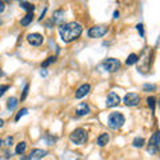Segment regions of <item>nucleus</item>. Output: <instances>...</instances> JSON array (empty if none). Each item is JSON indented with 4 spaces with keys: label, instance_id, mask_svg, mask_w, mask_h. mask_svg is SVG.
I'll return each instance as SVG.
<instances>
[{
    "label": "nucleus",
    "instance_id": "1",
    "mask_svg": "<svg viewBox=\"0 0 160 160\" xmlns=\"http://www.w3.org/2000/svg\"><path fill=\"white\" fill-rule=\"evenodd\" d=\"M82 32H83L82 24L76 23V21H71V23L63 24V25H60V28H59V35L64 43L74 42V40H76L82 35Z\"/></svg>",
    "mask_w": 160,
    "mask_h": 160
},
{
    "label": "nucleus",
    "instance_id": "2",
    "mask_svg": "<svg viewBox=\"0 0 160 160\" xmlns=\"http://www.w3.org/2000/svg\"><path fill=\"white\" fill-rule=\"evenodd\" d=\"M70 140L74 144L83 145V144L87 143V140H88V132H87L84 128H76L70 133Z\"/></svg>",
    "mask_w": 160,
    "mask_h": 160
},
{
    "label": "nucleus",
    "instance_id": "3",
    "mask_svg": "<svg viewBox=\"0 0 160 160\" xmlns=\"http://www.w3.org/2000/svg\"><path fill=\"white\" fill-rule=\"evenodd\" d=\"M125 123V118L123 114H120V112H112V114H110V116H108V127H110L111 129H119L122 128L123 124Z\"/></svg>",
    "mask_w": 160,
    "mask_h": 160
},
{
    "label": "nucleus",
    "instance_id": "4",
    "mask_svg": "<svg viewBox=\"0 0 160 160\" xmlns=\"http://www.w3.org/2000/svg\"><path fill=\"white\" fill-rule=\"evenodd\" d=\"M108 32V27L107 25H95V27H91L88 30V36L91 39H99Z\"/></svg>",
    "mask_w": 160,
    "mask_h": 160
},
{
    "label": "nucleus",
    "instance_id": "5",
    "mask_svg": "<svg viewBox=\"0 0 160 160\" xmlns=\"http://www.w3.org/2000/svg\"><path fill=\"white\" fill-rule=\"evenodd\" d=\"M159 144H160V132L156 131L154 135L151 136L150 139V143H148V154L150 155H155L159 150Z\"/></svg>",
    "mask_w": 160,
    "mask_h": 160
},
{
    "label": "nucleus",
    "instance_id": "6",
    "mask_svg": "<svg viewBox=\"0 0 160 160\" xmlns=\"http://www.w3.org/2000/svg\"><path fill=\"white\" fill-rule=\"evenodd\" d=\"M103 67L108 72H116L120 68V61L119 59H115V57H108V59L103 61Z\"/></svg>",
    "mask_w": 160,
    "mask_h": 160
},
{
    "label": "nucleus",
    "instance_id": "7",
    "mask_svg": "<svg viewBox=\"0 0 160 160\" xmlns=\"http://www.w3.org/2000/svg\"><path fill=\"white\" fill-rule=\"evenodd\" d=\"M45 155H47L45 150H42V148H35V150H32L28 155L23 156L20 160H40V159L44 158Z\"/></svg>",
    "mask_w": 160,
    "mask_h": 160
},
{
    "label": "nucleus",
    "instance_id": "8",
    "mask_svg": "<svg viewBox=\"0 0 160 160\" xmlns=\"http://www.w3.org/2000/svg\"><path fill=\"white\" fill-rule=\"evenodd\" d=\"M123 101H124V104L127 107H136V105L140 103V96L135 92H129L124 96Z\"/></svg>",
    "mask_w": 160,
    "mask_h": 160
},
{
    "label": "nucleus",
    "instance_id": "9",
    "mask_svg": "<svg viewBox=\"0 0 160 160\" xmlns=\"http://www.w3.org/2000/svg\"><path fill=\"white\" fill-rule=\"evenodd\" d=\"M119 103H120V96L116 92H114V91H111L107 96V100H105V107L112 108V107H116Z\"/></svg>",
    "mask_w": 160,
    "mask_h": 160
},
{
    "label": "nucleus",
    "instance_id": "10",
    "mask_svg": "<svg viewBox=\"0 0 160 160\" xmlns=\"http://www.w3.org/2000/svg\"><path fill=\"white\" fill-rule=\"evenodd\" d=\"M27 40L31 45L39 47V45L43 44V40L44 39H43V35H40V34H30L27 36Z\"/></svg>",
    "mask_w": 160,
    "mask_h": 160
},
{
    "label": "nucleus",
    "instance_id": "11",
    "mask_svg": "<svg viewBox=\"0 0 160 160\" xmlns=\"http://www.w3.org/2000/svg\"><path fill=\"white\" fill-rule=\"evenodd\" d=\"M89 89H91V85L88 84V83H84V84H82L78 89H76L75 97H76V99H82V97H84L85 95H88Z\"/></svg>",
    "mask_w": 160,
    "mask_h": 160
},
{
    "label": "nucleus",
    "instance_id": "12",
    "mask_svg": "<svg viewBox=\"0 0 160 160\" xmlns=\"http://www.w3.org/2000/svg\"><path fill=\"white\" fill-rule=\"evenodd\" d=\"M64 11L63 9H57L53 12V17L51 19V23L53 24H59V25H63V21H64ZM49 23V24H51Z\"/></svg>",
    "mask_w": 160,
    "mask_h": 160
},
{
    "label": "nucleus",
    "instance_id": "13",
    "mask_svg": "<svg viewBox=\"0 0 160 160\" xmlns=\"http://www.w3.org/2000/svg\"><path fill=\"white\" fill-rule=\"evenodd\" d=\"M89 112H91L89 105L85 103H80L78 107H76V115L78 116H85V115H88Z\"/></svg>",
    "mask_w": 160,
    "mask_h": 160
},
{
    "label": "nucleus",
    "instance_id": "14",
    "mask_svg": "<svg viewBox=\"0 0 160 160\" xmlns=\"http://www.w3.org/2000/svg\"><path fill=\"white\" fill-rule=\"evenodd\" d=\"M108 141H110V135H108V133H101V135L97 137V145H99V147L107 145Z\"/></svg>",
    "mask_w": 160,
    "mask_h": 160
},
{
    "label": "nucleus",
    "instance_id": "15",
    "mask_svg": "<svg viewBox=\"0 0 160 160\" xmlns=\"http://www.w3.org/2000/svg\"><path fill=\"white\" fill-rule=\"evenodd\" d=\"M32 20H34V12H30L20 20V24L23 25V27H27V25H30L32 23Z\"/></svg>",
    "mask_w": 160,
    "mask_h": 160
},
{
    "label": "nucleus",
    "instance_id": "16",
    "mask_svg": "<svg viewBox=\"0 0 160 160\" xmlns=\"http://www.w3.org/2000/svg\"><path fill=\"white\" fill-rule=\"evenodd\" d=\"M17 104H19V101H17L16 97H9L8 100H7V108H8L9 111H13V110H16V107H17Z\"/></svg>",
    "mask_w": 160,
    "mask_h": 160
},
{
    "label": "nucleus",
    "instance_id": "17",
    "mask_svg": "<svg viewBox=\"0 0 160 160\" xmlns=\"http://www.w3.org/2000/svg\"><path fill=\"white\" fill-rule=\"evenodd\" d=\"M20 7H21L23 9L27 11V13L34 12V11H35V5L31 4V3H28V2H20Z\"/></svg>",
    "mask_w": 160,
    "mask_h": 160
},
{
    "label": "nucleus",
    "instance_id": "18",
    "mask_svg": "<svg viewBox=\"0 0 160 160\" xmlns=\"http://www.w3.org/2000/svg\"><path fill=\"white\" fill-rule=\"evenodd\" d=\"M137 61H139V56H137L136 53H131V55L127 57L125 64H127V65H133V64H136Z\"/></svg>",
    "mask_w": 160,
    "mask_h": 160
},
{
    "label": "nucleus",
    "instance_id": "19",
    "mask_svg": "<svg viewBox=\"0 0 160 160\" xmlns=\"http://www.w3.org/2000/svg\"><path fill=\"white\" fill-rule=\"evenodd\" d=\"M25 150H27V143H25V141H20V143L16 145L15 152H16V155H23Z\"/></svg>",
    "mask_w": 160,
    "mask_h": 160
},
{
    "label": "nucleus",
    "instance_id": "20",
    "mask_svg": "<svg viewBox=\"0 0 160 160\" xmlns=\"http://www.w3.org/2000/svg\"><path fill=\"white\" fill-rule=\"evenodd\" d=\"M144 143H145V140L143 139V137H135V139H133V141H132V145L135 148H141L144 145Z\"/></svg>",
    "mask_w": 160,
    "mask_h": 160
},
{
    "label": "nucleus",
    "instance_id": "21",
    "mask_svg": "<svg viewBox=\"0 0 160 160\" xmlns=\"http://www.w3.org/2000/svg\"><path fill=\"white\" fill-rule=\"evenodd\" d=\"M55 61H56V57H55V56H49V57H47V60H44V61L42 63V68L44 70V68H47L48 65H51L52 63H55Z\"/></svg>",
    "mask_w": 160,
    "mask_h": 160
},
{
    "label": "nucleus",
    "instance_id": "22",
    "mask_svg": "<svg viewBox=\"0 0 160 160\" xmlns=\"http://www.w3.org/2000/svg\"><path fill=\"white\" fill-rule=\"evenodd\" d=\"M147 104H148V107L151 108V111L154 112L155 111V105H156V97H154V96L147 97Z\"/></svg>",
    "mask_w": 160,
    "mask_h": 160
},
{
    "label": "nucleus",
    "instance_id": "23",
    "mask_svg": "<svg viewBox=\"0 0 160 160\" xmlns=\"http://www.w3.org/2000/svg\"><path fill=\"white\" fill-rule=\"evenodd\" d=\"M27 114H28V110H27V108H21V110L17 112L16 116H15V122H19L21 116H24V115H27Z\"/></svg>",
    "mask_w": 160,
    "mask_h": 160
},
{
    "label": "nucleus",
    "instance_id": "24",
    "mask_svg": "<svg viewBox=\"0 0 160 160\" xmlns=\"http://www.w3.org/2000/svg\"><path fill=\"white\" fill-rule=\"evenodd\" d=\"M143 91L144 92H152V91H156V85L155 84H144L143 85Z\"/></svg>",
    "mask_w": 160,
    "mask_h": 160
},
{
    "label": "nucleus",
    "instance_id": "25",
    "mask_svg": "<svg viewBox=\"0 0 160 160\" xmlns=\"http://www.w3.org/2000/svg\"><path fill=\"white\" fill-rule=\"evenodd\" d=\"M28 91H30V85L25 84V85H24V89H23V93H21V96H20V100H21V101H23V100L25 99V97H27Z\"/></svg>",
    "mask_w": 160,
    "mask_h": 160
},
{
    "label": "nucleus",
    "instance_id": "26",
    "mask_svg": "<svg viewBox=\"0 0 160 160\" xmlns=\"http://www.w3.org/2000/svg\"><path fill=\"white\" fill-rule=\"evenodd\" d=\"M8 88H9L8 84H0V97L4 95L7 91H8Z\"/></svg>",
    "mask_w": 160,
    "mask_h": 160
},
{
    "label": "nucleus",
    "instance_id": "27",
    "mask_svg": "<svg viewBox=\"0 0 160 160\" xmlns=\"http://www.w3.org/2000/svg\"><path fill=\"white\" fill-rule=\"evenodd\" d=\"M136 30L140 34V38H144V25L143 24H137L136 25Z\"/></svg>",
    "mask_w": 160,
    "mask_h": 160
},
{
    "label": "nucleus",
    "instance_id": "28",
    "mask_svg": "<svg viewBox=\"0 0 160 160\" xmlns=\"http://www.w3.org/2000/svg\"><path fill=\"white\" fill-rule=\"evenodd\" d=\"M45 139H47V141H48V144H49V145H53V143H55V141H56V139H55V137H51L49 135H47V137H45Z\"/></svg>",
    "mask_w": 160,
    "mask_h": 160
},
{
    "label": "nucleus",
    "instance_id": "29",
    "mask_svg": "<svg viewBox=\"0 0 160 160\" xmlns=\"http://www.w3.org/2000/svg\"><path fill=\"white\" fill-rule=\"evenodd\" d=\"M4 143H5V145H8V147H11V145H12V143H13V139H12L11 136H8V137L5 139Z\"/></svg>",
    "mask_w": 160,
    "mask_h": 160
},
{
    "label": "nucleus",
    "instance_id": "30",
    "mask_svg": "<svg viewBox=\"0 0 160 160\" xmlns=\"http://www.w3.org/2000/svg\"><path fill=\"white\" fill-rule=\"evenodd\" d=\"M4 9H5L4 3H3V2H0V13H2V12H4Z\"/></svg>",
    "mask_w": 160,
    "mask_h": 160
},
{
    "label": "nucleus",
    "instance_id": "31",
    "mask_svg": "<svg viewBox=\"0 0 160 160\" xmlns=\"http://www.w3.org/2000/svg\"><path fill=\"white\" fill-rule=\"evenodd\" d=\"M47 75H48V72H47V70H42V71H40V76H43V78H45Z\"/></svg>",
    "mask_w": 160,
    "mask_h": 160
},
{
    "label": "nucleus",
    "instance_id": "32",
    "mask_svg": "<svg viewBox=\"0 0 160 160\" xmlns=\"http://www.w3.org/2000/svg\"><path fill=\"white\" fill-rule=\"evenodd\" d=\"M119 15H120L119 11H115V12H114V17H115V19H119Z\"/></svg>",
    "mask_w": 160,
    "mask_h": 160
},
{
    "label": "nucleus",
    "instance_id": "33",
    "mask_svg": "<svg viewBox=\"0 0 160 160\" xmlns=\"http://www.w3.org/2000/svg\"><path fill=\"white\" fill-rule=\"evenodd\" d=\"M9 156H12V155H11V154H9V152H8V151H5V158H7V159H8V158H9Z\"/></svg>",
    "mask_w": 160,
    "mask_h": 160
},
{
    "label": "nucleus",
    "instance_id": "34",
    "mask_svg": "<svg viewBox=\"0 0 160 160\" xmlns=\"http://www.w3.org/2000/svg\"><path fill=\"white\" fill-rule=\"evenodd\" d=\"M3 125H4V122H3V120H2V119H0V128H2V127H3Z\"/></svg>",
    "mask_w": 160,
    "mask_h": 160
},
{
    "label": "nucleus",
    "instance_id": "35",
    "mask_svg": "<svg viewBox=\"0 0 160 160\" xmlns=\"http://www.w3.org/2000/svg\"><path fill=\"white\" fill-rule=\"evenodd\" d=\"M3 75H4V74H3V71H2V70H0V78H2V76H3Z\"/></svg>",
    "mask_w": 160,
    "mask_h": 160
},
{
    "label": "nucleus",
    "instance_id": "36",
    "mask_svg": "<svg viewBox=\"0 0 160 160\" xmlns=\"http://www.w3.org/2000/svg\"><path fill=\"white\" fill-rule=\"evenodd\" d=\"M2 144H3V140H2V139H0V147H2Z\"/></svg>",
    "mask_w": 160,
    "mask_h": 160
},
{
    "label": "nucleus",
    "instance_id": "37",
    "mask_svg": "<svg viewBox=\"0 0 160 160\" xmlns=\"http://www.w3.org/2000/svg\"><path fill=\"white\" fill-rule=\"evenodd\" d=\"M0 160H2V158H0Z\"/></svg>",
    "mask_w": 160,
    "mask_h": 160
},
{
    "label": "nucleus",
    "instance_id": "38",
    "mask_svg": "<svg viewBox=\"0 0 160 160\" xmlns=\"http://www.w3.org/2000/svg\"><path fill=\"white\" fill-rule=\"evenodd\" d=\"M0 24H2V23H0Z\"/></svg>",
    "mask_w": 160,
    "mask_h": 160
}]
</instances>
